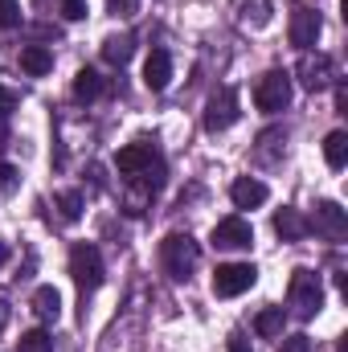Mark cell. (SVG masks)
<instances>
[{"label":"cell","mask_w":348,"mask_h":352,"mask_svg":"<svg viewBox=\"0 0 348 352\" xmlns=\"http://www.w3.org/2000/svg\"><path fill=\"white\" fill-rule=\"evenodd\" d=\"M295 74H299V82L307 90H324V87H332V78H336V66H332V58L328 54H303L299 58V66H295Z\"/></svg>","instance_id":"11"},{"label":"cell","mask_w":348,"mask_h":352,"mask_svg":"<svg viewBox=\"0 0 348 352\" xmlns=\"http://www.w3.org/2000/svg\"><path fill=\"white\" fill-rule=\"evenodd\" d=\"M8 263V242H4V238H0V266Z\"/></svg>","instance_id":"33"},{"label":"cell","mask_w":348,"mask_h":352,"mask_svg":"<svg viewBox=\"0 0 348 352\" xmlns=\"http://www.w3.org/2000/svg\"><path fill=\"white\" fill-rule=\"evenodd\" d=\"M0 107H8V111H12V94H8V90H0Z\"/></svg>","instance_id":"32"},{"label":"cell","mask_w":348,"mask_h":352,"mask_svg":"<svg viewBox=\"0 0 348 352\" xmlns=\"http://www.w3.org/2000/svg\"><path fill=\"white\" fill-rule=\"evenodd\" d=\"M324 160H328V168H345L348 164V135L345 131H328V140H324Z\"/></svg>","instance_id":"20"},{"label":"cell","mask_w":348,"mask_h":352,"mask_svg":"<svg viewBox=\"0 0 348 352\" xmlns=\"http://www.w3.org/2000/svg\"><path fill=\"white\" fill-rule=\"evenodd\" d=\"M83 205H87V201H83V192H78V188L58 192V209H62V217H66V221H78V217H83Z\"/></svg>","instance_id":"22"},{"label":"cell","mask_w":348,"mask_h":352,"mask_svg":"<svg viewBox=\"0 0 348 352\" xmlns=\"http://www.w3.org/2000/svg\"><path fill=\"white\" fill-rule=\"evenodd\" d=\"M254 283H259V270L250 263H226L213 270V295L217 299H234V295L250 291Z\"/></svg>","instance_id":"6"},{"label":"cell","mask_w":348,"mask_h":352,"mask_svg":"<svg viewBox=\"0 0 348 352\" xmlns=\"http://www.w3.org/2000/svg\"><path fill=\"white\" fill-rule=\"evenodd\" d=\"M102 90H107V82H102L98 70H78V78H74V98L78 102H94Z\"/></svg>","instance_id":"19"},{"label":"cell","mask_w":348,"mask_h":352,"mask_svg":"<svg viewBox=\"0 0 348 352\" xmlns=\"http://www.w3.org/2000/svg\"><path fill=\"white\" fill-rule=\"evenodd\" d=\"M213 246L217 250H250L254 246V230H250V221L246 217H221L217 226H213Z\"/></svg>","instance_id":"10"},{"label":"cell","mask_w":348,"mask_h":352,"mask_svg":"<svg viewBox=\"0 0 348 352\" xmlns=\"http://www.w3.org/2000/svg\"><path fill=\"white\" fill-rule=\"evenodd\" d=\"M274 234H279L283 242H303V238L312 234V221H307L299 209H279V213H274Z\"/></svg>","instance_id":"13"},{"label":"cell","mask_w":348,"mask_h":352,"mask_svg":"<svg viewBox=\"0 0 348 352\" xmlns=\"http://www.w3.org/2000/svg\"><path fill=\"white\" fill-rule=\"evenodd\" d=\"M230 201H234L238 209H259L262 201H266V184H262L259 176H238V180L230 184Z\"/></svg>","instance_id":"14"},{"label":"cell","mask_w":348,"mask_h":352,"mask_svg":"<svg viewBox=\"0 0 348 352\" xmlns=\"http://www.w3.org/2000/svg\"><path fill=\"white\" fill-rule=\"evenodd\" d=\"M21 25V0H0V29H17Z\"/></svg>","instance_id":"24"},{"label":"cell","mask_w":348,"mask_h":352,"mask_svg":"<svg viewBox=\"0 0 348 352\" xmlns=\"http://www.w3.org/2000/svg\"><path fill=\"white\" fill-rule=\"evenodd\" d=\"M21 352H54V340H50L41 328H33V332L21 336Z\"/></svg>","instance_id":"23"},{"label":"cell","mask_w":348,"mask_h":352,"mask_svg":"<svg viewBox=\"0 0 348 352\" xmlns=\"http://www.w3.org/2000/svg\"><path fill=\"white\" fill-rule=\"evenodd\" d=\"M8 316H12V311H8V295L0 291V332H4V324H8Z\"/></svg>","instance_id":"31"},{"label":"cell","mask_w":348,"mask_h":352,"mask_svg":"<svg viewBox=\"0 0 348 352\" xmlns=\"http://www.w3.org/2000/svg\"><path fill=\"white\" fill-rule=\"evenodd\" d=\"M70 274H74V283H78L83 295L98 291V287H102V254H98L90 242H78V246L70 250Z\"/></svg>","instance_id":"5"},{"label":"cell","mask_w":348,"mask_h":352,"mask_svg":"<svg viewBox=\"0 0 348 352\" xmlns=\"http://www.w3.org/2000/svg\"><path fill=\"white\" fill-rule=\"evenodd\" d=\"M131 54H135V37H131V33H119V37H107V41H102V58H107L111 66H127Z\"/></svg>","instance_id":"18"},{"label":"cell","mask_w":348,"mask_h":352,"mask_svg":"<svg viewBox=\"0 0 348 352\" xmlns=\"http://www.w3.org/2000/svg\"><path fill=\"white\" fill-rule=\"evenodd\" d=\"M8 148V107H0V152Z\"/></svg>","instance_id":"29"},{"label":"cell","mask_w":348,"mask_h":352,"mask_svg":"<svg viewBox=\"0 0 348 352\" xmlns=\"http://www.w3.org/2000/svg\"><path fill=\"white\" fill-rule=\"evenodd\" d=\"M307 221H312V230H316L320 238H328V242H345L348 238V209L336 205V201H320V205H316V217H307Z\"/></svg>","instance_id":"9"},{"label":"cell","mask_w":348,"mask_h":352,"mask_svg":"<svg viewBox=\"0 0 348 352\" xmlns=\"http://www.w3.org/2000/svg\"><path fill=\"white\" fill-rule=\"evenodd\" d=\"M58 12L66 21H83L87 16V0H58Z\"/></svg>","instance_id":"25"},{"label":"cell","mask_w":348,"mask_h":352,"mask_svg":"<svg viewBox=\"0 0 348 352\" xmlns=\"http://www.w3.org/2000/svg\"><path fill=\"white\" fill-rule=\"evenodd\" d=\"M254 332L266 336V340H274V336H283V307H266L254 316Z\"/></svg>","instance_id":"21"},{"label":"cell","mask_w":348,"mask_h":352,"mask_svg":"<svg viewBox=\"0 0 348 352\" xmlns=\"http://www.w3.org/2000/svg\"><path fill=\"white\" fill-rule=\"evenodd\" d=\"M107 12H115V16H135V0H107Z\"/></svg>","instance_id":"28"},{"label":"cell","mask_w":348,"mask_h":352,"mask_svg":"<svg viewBox=\"0 0 348 352\" xmlns=\"http://www.w3.org/2000/svg\"><path fill=\"white\" fill-rule=\"evenodd\" d=\"M234 16H238V25L262 29V25H270V0H234Z\"/></svg>","instance_id":"16"},{"label":"cell","mask_w":348,"mask_h":352,"mask_svg":"<svg viewBox=\"0 0 348 352\" xmlns=\"http://www.w3.org/2000/svg\"><path fill=\"white\" fill-rule=\"evenodd\" d=\"M197 263H201V246H197L188 234H168V238L160 242V266H164L168 278L188 283L193 270H197Z\"/></svg>","instance_id":"2"},{"label":"cell","mask_w":348,"mask_h":352,"mask_svg":"<svg viewBox=\"0 0 348 352\" xmlns=\"http://www.w3.org/2000/svg\"><path fill=\"white\" fill-rule=\"evenodd\" d=\"M33 316H37L41 324H54V320L62 316V295H58V287H37V291H33Z\"/></svg>","instance_id":"15"},{"label":"cell","mask_w":348,"mask_h":352,"mask_svg":"<svg viewBox=\"0 0 348 352\" xmlns=\"http://www.w3.org/2000/svg\"><path fill=\"white\" fill-rule=\"evenodd\" d=\"M144 82H148V90H168V82H173V58H168V50H152L148 54Z\"/></svg>","instance_id":"12"},{"label":"cell","mask_w":348,"mask_h":352,"mask_svg":"<svg viewBox=\"0 0 348 352\" xmlns=\"http://www.w3.org/2000/svg\"><path fill=\"white\" fill-rule=\"evenodd\" d=\"M205 131L209 135H217V131H226V127H234L238 123V90L234 87H221L209 102H205Z\"/></svg>","instance_id":"7"},{"label":"cell","mask_w":348,"mask_h":352,"mask_svg":"<svg viewBox=\"0 0 348 352\" xmlns=\"http://www.w3.org/2000/svg\"><path fill=\"white\" fill-rule=\"evenodd\" d=\"M12 188H17V168L12 164H0V197L12 192Z\"/></svg>","instance_id":"27"},{"label":"cell","mask_w":348,"mask_h":352,"mask_svg":"<svg viewBox=\"0 0 348 352\" xmlns=\"http://www.w3.org/2000/svg\"><path fill=\"white\" fill-rule=\"evenodd\" d=\"M115 168H119V176H123V184H127V188H135L140 197H156V192L164 188V176H168L164 156H160L148 140L119 148Z\"/></svg>","instance_id":"1"},{"label":"cell","mask_w":348,"mask_h":352,"mask_svg":"<svg viewBox=\"0 0 348 352\" xmlns=\"http://www.w3.org/2000/svg\"><path fill=\"white\" fill-rule=\"evenodd\" d=\"M287 307L295 320H312L320 307H324V283L316 270H295L291 274V287H287Z\"/></svg>","instance_id":"3"},{"label":"cell","mask_w":348,"mask_h":352,"mask_svg":"<svg viewBox=\"0 0 348 352\" xmlns=\"http://www.w3.org/2000/svg\"><path fill=\"white\" fill-rule=\"evenodd\" d=\"M230 352H250V340L246 336H230Z\"/></svg>","instance_id":"30"},{"label":"cell","mask_w":348,"mask_h":352,"mask_svg":"<svg viewBox=\"0 0 348 352\" xmlns=\"http://www.w3.org/2000/svg\"><path fill=\"white\" fill-rule=\"evenodd\" d=\"M291 74L287 70H270V74H262L259 87H254V107L266 111V115H279V111H287L291 107Z\"/></svg>","instance_id":"4"},{"label":"cell","mask_w":348,"mask_h":352,"mask_svg":"<svg viewBox=\"0 0 348 352\" xmlns=\"http://www.w3.org/2000/svg\"><path fill=\"white\" fill-rule=\"evenodd\" d=\"M21 70H25L29 78H41V74L54 70V54H50L45 45H25V50H21Z\"/></svg>","instance_id":"17"},{"label":"cell","mask_w":348,"mask_h":352,"mask_svg":"<svg viewBox=\"0 0 348 352\" xmlns=\"http://www.w3.org/2000/svg\"><path fill=\"white\" fill-rule=\"evenodd\" d=\"M320 33H324V21H320V12H316V8H307V4H295V8H291V25H287V37H291V45L307 54V50L320 41Z\"/></svg>","instance_id":"8"},{"label":"cell","mask_w":348,"mask_h":352,"mask_svg":"<svg viewBox=\"0 0 348 352\" xmlns=\"http://www.w3.org/2000/svg\"><path fill=\"white\" fill-rule=\"evenodd\" d=\"M279 352H312V340H307L303 332H295V336H283Z\"/></svg>","instance_id":"26"}]
</instances>
